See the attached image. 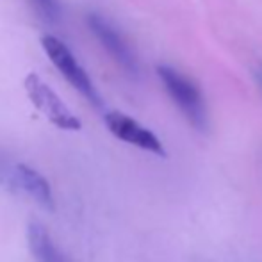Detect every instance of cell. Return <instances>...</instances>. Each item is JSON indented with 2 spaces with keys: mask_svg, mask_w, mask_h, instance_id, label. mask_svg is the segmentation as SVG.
Returning <instances> with one entry per match:
<instances>
[{
  "mask_svg": "<svg viewBox=\"0 0 262 262\" xmlns=\"http://www.w3.org/2000/svg\"><path fill=\"white\" fill-rule=\"evenodd\" d=\"M159 79L164 86L166 93L179 107L182 116L193 125L196 130L205 132L209 128V113L205 105L204 95L200 88L193 82V79L184 75L177 68L168 64H161L157 68Z\"/></svg>",
  "mask_w": 262,
  "mask_h": 262,
  "instance_id": "cell-1",
  "label": "cell"
},
{
  "mask_svg": "<svg viewBox=\"0 0 262 262\" xmlns=\"http://www.w3.org/2000/svg\"><path fill=\"white\" fill-rule=\"evenodd\" d=\"M41 45L45 50L47 57L50 59V62L59 70L62 77L79 91L82 97H86L95 107H102V98L98 95L97 88L93 86L91 79L88 77L86 70L79 64L77 57L73 55L72 50L66 47V43H62L59 38L55 36H43L41 38Z\"/></svg>",
  "mask_w": 262,
  "mask_h": 262,
  "instance_id": "cell-2",
  "label": "cell"
},
{
  "mask_svg": "<svg viewBox=\"0 0 262 262\" xmlns=\"http://www.w3.org/2000/svg\"><path fill=\"white\" fill-rule=\"evenodd\" d=\"M24 88L27 91L32 105L55 127L62 130H80L82 123L79 118L68 109V105L61 100L57 93L36 73H29L24 80Z\"/></svg>",
  "mask_w": 262,
  "mask_h": 262,
  "instance_id": "cell-3",
  "label": "cell"
},
{
  "mask_svg": "<svg viewBox=\"0 0 262 262\" xmlns=\"http://www.w3.org/2000/svg\"><path fill=\"white\" fill-rule=\"evenodd\" d=\"M105 127L120 141L128 143L132 146H138V148L146 150V152L157 154V156H164V146L159 141L157 136L146 127H143L141 123H138L134 118L127 116V114L118 113V111L107 113Z\"/></svg>",
  "mask_w": 262,
  "mask_h": 262,
  "instance_id": "cell-4",
  "label": "cell"
},
{
  "mask_svg": "<svg viewBox=\"0 0 262 262\" xmlns=\"http://www.w3.org/2000/svg\"><path fill=\"white\" fill-rule=\"evenodd\" d=\"M88 25H90L91 32L97 36L98 41L102 43V47L107 50V54L128 75H136L138 73V59H136L132 49L128 47V43L123 39V36L118 32V29L100 14H90L88 16Z\"/></svg>",
  "mask_w": 262,
  "mask_h": 262,
  "instance_id": "cell-5",
  "label": "cell"
},
{
  "mask_svg": "<svg viewBox=\"0 0 262 262\" xmlns=\"http://www.w3.org/2000/svg\"><path fill=\"white\" fill-rule=\"evenodd\" d=\"M13 180L14 189L25 193L32 202L47 210L55 209L54 191L49 180L32 166L29 164H14L13 166Z\"/></svg>",
  "mask_w": 262,
  "mask_h": 262,
  "instance_id": "cell-6",
  "label": "cell"
},
{
  "mask_svg": "<svg viewBox=\"0 0 262 262\" xmlns=\"http://www.w3.org/2000/svg\"><path fill=\"white\" fill-rule=\"evenodd\" d=\"M27 245L36 262H70L61 252L50 232L38 221H31L27 227Z\"/></svg>",
  "mask_w": 262,
  "mask_h": 262,
  "instance_id": "cell-7",
  "label": "cell"
},
{
  "mask_svg": "<svg viewBox=\"0 0 262 262\" xmlns=\"http://www.w3.org/2000/svg\"><path fill=\"white\" fill-rule=\"evenodd\" d=\"M34 2L38 4V7L49 18H57L59 7H57V2H55V0H34Z\"/></svg>",
  "mask_w": 262,
  "mask_h": 262,
  "instance_id": "cell-8",
  "label": "cell"
},
{
  "mask_svg": "<svg viewBox=\"0 0 262 262\" xmlns=\"http://www.w3.org/2000/svg\"><path fill=\"white\" fill-rule=\"evenodd\" d=\"M253 75H255V79H257V84L262 88V64L259 66V68L253 70Z\"/></svg>",
  "mask_w": 262,
  "mask_h": 262,
  "instance_id": "cell-9",
  "label": "cell"
}]
</instances>
